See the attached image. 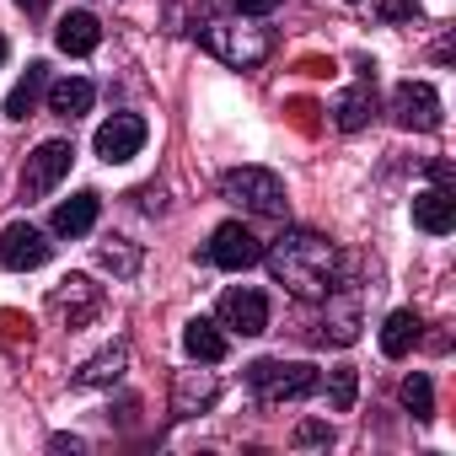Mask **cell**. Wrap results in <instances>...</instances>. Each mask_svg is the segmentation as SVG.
Here are the masks:
<instances>
[{"label": "cell", "instance_id": "6da1fadb", "mask_svg": "<svg viewBox=\"0 0 456 456\" xmlns=\"http://www.w3.org/2000/svg\"><path fill=\"white\" fill-rule=\"evenodd\" d=\"M264 264L274 285H285L296 301H322L328 290H338V274H344L338 248L317 232H285L274 248H264Z\"/></svg>", "mask_w": 456, "mask_h": 456}, {"label": "cell", "instance_id": "7a4b0ae2", "mask_svg": "<svg viewBox=\"0 0 456 456\" xmlns=\"http://www.w3.org/2000/svg\"><path fill=\"white\" fill-rule=\"evenodd\" d=\"M199 49H209L215 60L237 65V70H258L274 54V28H264V17H237V22H204Z\"/></svg>", "mask_w": 456, "mask_h": 456}, {"label": "cell", "instance_id": "3957f363", "mask_svg": "<svg viewBox=\"0 0 456 456\" xmlns=\"http://www.w3.org/2000/svg\"><path fill=\"white\" fill-rule=\"evenodd\" d=\"M248 387L258 392L264 408H280V403H296V397H312L322 387L317 365L306 360H253L248 365Z\"/></svg>", "mask_w": 456, "mask_h": 456}, {"label": "cell", "instance_id": "277c9868", "mask_svg": "<svg viewBox=\"0 0 456 456\" xmlns=\"http://www.w3.org/2000/svg\"><path fill=\"white\" fill-rule=\"evenodd\" d=\"M220 193L232 204H242V209H253V215H269V220H285V209H290L285 183L269 167H232L220 177Z\"/></svg>", "mask_w": 456, "mask_h": 456}, {"label": "cell", "instance_id": "5b68a950", "mask_svg": "<svg viewBox=\"0 0 456 456\" xmlns=\"http://www.w3.org/2000/svg\"><path fill=\"white\" fill-rule=\"evenodd\" d=\"M97 312H102V285H92L86 274H70L49 290V317L60 328H86Z\"/></svg>", "mask_w": 456, "mask_h": 456}, {"label": "cell", "instance_id": "8992f818", "mask_svg": "<svg viewBox=\"0 0 456 456\" xmlns=\"http://www.w3.org/2000/svg\"><path fill=\"white\" fill-rule=\"evenodd\" d=\"M70 161H76V145H70V140H44V145L28 156V167H22V199L54 193L60 177L70 172Z\"/></svg>", "mask_w": 456, "mask_h": 456}, {"label": "cell", "instance_id": "52a82bcc", "mask_svg": "<svg viewBox=\"0 0 456 456\" xmlns=\"http://www.w3.org/2000/svg\"><path fill=\"white\" fill-rule=\"evenodd\" d=\"M209 264H215V269L242 274V269L264 264V242L248 232L242 220H225V225H215V237H209Z\"/></svg>", "mask_w": 456, "mask_h": 456}, {"label": "cell", "instance_id": "ba28073f", "mask_svg": "<svg viewBox=\"0 0 456 456\" xmlns=\"http://www.w3.org/2000/svg\"><path fill=\"white\" fill-rule=\"evenodd\" d=\"M49 253H54V242L38 232L33 220H12L6 232H0V264H6V269H17V274H28V269H44V264H49Z\"/></svg>", "mask_w": 456, "mask_h": 456}, {"label": "cell", "instance_id": "9c48e42d", "mask_svg": "<svg viewBox=\"0 0 456 456\" xmlns=\"http://www.w3.org/2000/svg\"><path fill=\"white\" fill-rule=\"evenodd\" d=\"M215 322H220L225 333H242V338H258V333L269 328V301H264L258 290L237 285V290H225V296H220V306H215Z\"/></svg>", "mask_w": 456, "mask_h": 456}, {"label": "cell", "instance_id": "30bf717a", "mask_svg": "<svg viewBox=\"0 0 456 456\" xmlns=\"http://www.w3.org/2000/svg\"><path fill=\"white\" fill-rule=\"evenodd\" d=\"M392 118L403 129H440V92L429 81H397L392 86Z\"/></svg>", "mask_w": 456, "mask_h": 456}, {"label": "cell", "instance_id": "8fae6325", "mask_svg": "<svg viewBox=\"0 0 456 456\" xmlns=\"http://www.w3.org/2000/svg\"><path fill=\"white\" fill-rule=\"evenodd\" d=\"M145 118L140 113H113L102 129H97V140H92V151L108 161V167H118V161H129V156H140L145 151Z\"/></svg>", "mask_w": 456, "mask_h": 456}, {"label": "cell", "instance_id": "7c38bea8", "mask_svg": "<svg viewBox=\"0 0 456 456\" xmlns=\"http://www.w3.org/2000/svg\"><path fill=\"white\" fill-rule=\"evenodd\" d=\"M413 225L419 232H429V237H445L451 225H456V193L451 188H424V193H413Z\"/></svg>", "mask_w": 456, "mask_h": 456}, {"label": "cell", "instance_id": "4fadbf2b", "mask_svg": "<svg viewBox=\"0 0 456 456\" xmlns=\"http://www.w3.org/2000/svg\"><path fill=\"white\" fill-rule=\"evenodd\" d=\"M215 397H220V381L209 370H183L177 387H172V413L177 419H193V413L215 408Z\"/></svg>", "mask_w": 456, "mask_h": 456}, {"label": "cell", "instance_id": "5bb4252c", "mask_svg": "<svg viewBox=\"0 0 456 456\" xmlns=\"http://www.w3.org/2000/svg\"><path fill=\"white\" fill-rule=\"evenodd\" d=\"M322 301H328V317H322L317 338H322V344H354V333H360V306H354V296L328 290Z\"/></svg>", "mask_w": 456, "mask_h": 456}, {"label": "cell", "instance_id": "9a60e30c", "mask_svg": "<svg viewBox=\"0 0 456 456\" xmlns=\"http://www.w3.org/2000/svg\"><path fill=\"white\" fill-rule=\"evenodd\" d=\"M97 209H102V199L86 188V193H70L60 209H54V237H86L92 225H97Z\"/></svg>", "mask_w": 456, "mask_h": 456}, {"label": "cell", "instance_id": "2e32d148", "mask_svg": "<svg viewBox=\"0 0 456 456\" xmlns=\"http://www.w3.org/2000/svg\"><path fill=\"white\" fill-rule=\"evenodd\" d=\"M54 44L65 49V54H92L97 44H102V22L92 17V12H70V17H60V28H54Z\"/></svg>", "mask_w": 456, "mask_h": 456}, {"label": "cell", "instance_id": "e0dca14e", "mask_svg": "<svg viewBox=\"0 0 456 456\" xmlns=\"http://www.w3.org/2000/svg\"><path fill=\"white\" fill-rule=\"evenodd\" d=\"M92 102H97V86H92V81H81V76L49 81V113H60V118H81V113H92Z\"/></svg>", "mask_w": 456, "mask_h": 456}, {"label": "cell", "instance_id": "ac0fdd59", "mask_svg": "<svg viewBox=\"0 0 456 456\" xmlns=\"http://www.w3.org/2000/svg\"><path fill=\"white\" fill-rule=\"evenodd\" d=\"M370 81H376V76H365L360 86H349V92L333 102V124H338L344 134H354V129L370 124V113H376V92H370Z\"/></svg>", "mask_w": 456, "mask_h": 456}, {"label": "cell", "instance_id": "d6986e66", "mask_svg": "<svg viewBox=\"0 0 456 456\" xmlns=\"http://www.w3.org/2000/svg\"><path fill=\"white\" fill-rule=\"evenodd\" d=\"M183 349H188V360H199V365H220V360H225V333H220V322L193 317V322L183 328Z\"/></svg>", "mask_w": 456, "mask_h": 456}, {"label": "cell", "instance_id": "ffe728a7", "mask_svg": "<svg viewBox=\"0 0 456 456\" xmlns=\"http://www.w3.org/2000/svg\"><path fill=\"white\" fill-rule=\"evenodd\" d=\"M44 92H49V65H44V60H33V65H28V76L12 86L6 113H12V118H28V113L38 108V97H44Z\"/></svg>", "mask_w": 456, "mask_h": 456}, {"label": "cell", "instance_id": "44dd1931", "mask_svg": "<svg viewBox=\"0 0 456 456\" xmlns=\"http://www.w3.org/2000/svg\"><path fill=\"white\" fill-rule=\"evenodd\" d=\"M124 360H129V349H124V344H108L102 354H92V360L76 370V387H113V381L124 376Z\"/></svg>", "mask_w": 456, "mask_h": 456}, {"label": "cell", "instance_id": "7402d4cb", "mask_svg": "<svg viewBox=\"0 0 456 456\" xmlns=\"http://www.w3.org/2000/svg\"><path fill=\"white\" fill-rule=\"evenodd\" d=\"M413 344H419V317L403 306V312H392V317L381 322V354H387V360H403Z\"/></svg>", "mask_w": 456, "mask_h": 456}, {"label": "cell", "instance_id": "603a6c76", "mask_svg": "<svg viewBox=\"0 0 456 456\" xmlns=\"http://www.w3.org/2000/svg\"><path fill=\"white\" fill-rule=\"evenodd\" d=\"M354 397H360V370H354V365L328 370V408H333V413H349Z\"/></svg>", "mask_w": 456, "mask_h": 456}, {"label": "cell", "instance_id": "cb8c5ba5", "mask_svg": "<svg viewBox=\"0 0 456 456\" xmlns=\"http://www.w3.org/2000/svg\"><path fill=\"white\" fill-rule=\"evenodd\" d=\"M397 397H403V408H408L413 419H435V387H429V376H424V370H413V376L403 381V392H397Z\"/></svg>", "mask_w": 456, "mask_h": 456}, {"label": "cell", "instance_id": "d4e9b609", "mask_svg": "<svg viewBox=\"0 0 456 456\" xmlns=\"http://www.w3.org/2000/svg\"><path fill=\"white\" fill-rule=\"evenodd\" d=\"M97 258H102V269H108L113 280H134V274H140V253H134L129 242H108Z\"/></svg>", "mask_w": 456, "mask_h": 456}, {"label": "cell", "instance_id": "484cf974", "mask_svg": "<svg viewBox=\"0 0 456 456\" xmlns=\"http://www.w3.org/2000/svg\"><path fill=\"white\" fill-rule=\"evenodd\" d=\"M376 17H381L387 28H403V22H424V6H419V0H381Z\"/></svg>", "mask_w": 456, "mask_h": 456}, {"label": "cell", "instance_id": "4316f807", "mask_svg": "<svg viewBox=\"0 0 456 456\" xmlns=\"http://www.w3.org/2000/svg\"><path fill=\"white\" fill-rule=\"evenodd\" d=\"M296 445H333V424H322V419H306V424L296 429Z\"/></svg>", "mask_w": 456, "mask_h": 456}, {"label": "cell", "instance_id": "83f0119b", "mask_svg": "<svg viewBox=\"0 0 456 456\" xmlns=\"http://www.w3.org/2000/svg\"><path fill=\"white\" fill-rule=\"evenodd\" d=\"M280 6H285V0H237V17H269Z\"/></svg>", "mask_w": 456, "mask_h": 456}, {"label": "cell", "instance_id": "f1b7e54d", "mask_svg": "<svg viewBox=\"0 0 456 456\" xmlns=\"http://www.w3.org/2000/svg\"><path fill=\"white\" fill-rule=\"evenodd\" d=\"M17 6H22L28 17H44V12H49V0H17Z\"/></svg>", "mask_w": 456, "mask_h": 456}, {"label": "cell", "instance_id": "f546056e", "mask_svg": "<svg viewBox=\"0 0 456 456\" xmlns=\"http://www.w3.org/2000/svg\"><path fill=\"white\" fill-rule=\"evenodd\" d=\"M0 65H6V38H0Z\"/></svg>", "mask_w": 456, "mask_h": 456}]
</instances>
